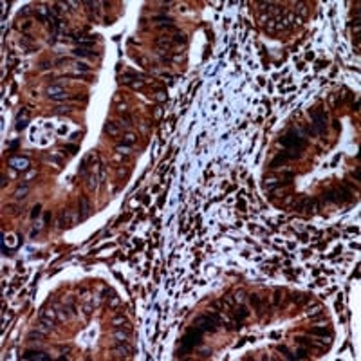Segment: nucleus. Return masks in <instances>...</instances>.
I'll list each match as a JSON object with an SVG mask.
<instances>
[{
    "label": "nucleus",
    "mask_w": 361,
    "mask_h": 361,
    "mask_svg": "<svg viewBox=\"0 0 361 361\" xmlns=\"http://www.w3.org/2000/svg\"><path fill=\"white\" fill-rule=\"evenodd\" d=\"M76 69H78V71H81V72H87V71H89V67H87L85 63H78V65H76Z\"/></svg>",
    "instance_id": "a211bd4d"
},
{
    "label": "nucleus",
    "mask_w": 361,
    "mask_h": 361,
    "mask_svg": "<svg viewBox=\"0 0 361 361\" xmlns=\"http://www.w3.org/2000/svg\"><path fill=\"white\" fill-rule=\"evenodd\" d=\"M79 204H81V215H79V218H87V217H89V201H87L85 197H81V199H79Z\"/></svg>",
    "instance_id": "1a4fd4ad"
},
{
    "label": "nucleus",
    "mask_w": 361,
    "mask_h": 361,
    "mask_svg": "<svg viewBox=\"0 0 361 361\" xmlns=\"http://www.w3.org/2000/svg\"><path fill=\"white\" fill-rule=\"evenodd\" d=\"M201 336H202V331L199 327H197V329H190V331L186 332V336L182 338V345H184L182 352H190L197 343H201Z\"/></svg>",
    "instance_id": "f03ea898"
},
{
    "label": "nucleus",
    "mask_w": 361,
    "mask_h": 361,
    "mask_svg": "<svg viewBox=\"0 0 361 361\" xmlns=\"http://www.w3.org/2000/svg\"><path fill=\"white\" fill-rule=\"evenodd\" d=\"M310 334H320V336H325V334H329V332H327V329H316V327H314V329H310Z\"/></svg>",
    "instance_id": "4468645a"
},
{
    "label": "nucleus",
    "mask_w": 361,
    "mask_h": 361,
    "mask_svg": "<svg viewBox=\"0 0 361 361\" xmlns=\"http://www.w3.org/2000/svg\"><path fill=\"white\" fill-rule=\"evenodd\" d=\"M27 191H29V188H27V186L18 188V190H16V193H14V197H16V199H24V197L27 195Z\"/></svg>",
    "instance_id": "9b49d317"
},
{
    "label": "nucleus",
    "mask_w": 361,
    "mask_h": 361,
    "mask_svg": "<svg viewBox=\"0 0 361 361\" xmlns=\"http://www.w3.org/2000/svg\"><path fill=\"white\" fill-rule=\"evenodd\" d=\"M74 54H78V56H87V58L94 56V52H89L87 47H78V49H74Z\"/></svg>",
    "instance_id": "9d476101"
},
{
    "label": "nucleus",
    "mask_w": 361,
    "mask_h": 361,
    "mask_svg": "<svg viewBox=\"0 0 361 361\" xmlns=\"http://www.w3.org/2000/svg\"><path fill=\"white\" fill-rule=\"evenodd\" d=\"M24 359H36V361H49V356L43 352H25L22 356Z\"/></svg>",
    "instance_id": "0eeeda50"
},
{
    "label": "nucleus",
    "mask_w": 361,
    "mask_h": 361,
    "mask_svg": "<svg viewBox=\"0 0 361 361\" xmlns=\"http://www.w3.org/2000/svg\"><path fill=\"white\" fill-rule=\"evenodd\" d=\"M116 338H117V341H127V334H121V332H116Z\"/></svg>",
    "instance_id": "f3484780"
},
{
    "label": "nucleus",
    "mask_w": 361,
    "mask_h": 361,
    "mask_svg": "<svg viewBox=\"0 0 361 361\" xmlns=\"http://www.w3.org/2000/svg\"><path fill=\"white\" fill-rule=\"evenodd\" d=\"M105 132L110 134V136H117V128H116L112 123H107V125H105Z\"/></svg>",
    "instance_id": "f8f14e48"
},
{
    "label": "nucleus",
    "mask_w": 361,
    "mask_h": 361,
    "mask_svg": "<svg viewBox=\"0 0 361 361\" xmlns=\"http://www.w3.org/2000/svg\"><path fill=\"white\" fill-rule=\"evenodd\" d=\"M123 321H125L123 318H116V320H114V323H116V325H117V323H123Z\"/></svg>",
    "instance_id": "412c9836"
},
{
    "label": "nucleus",
    "mask_w": 361,
    "mask_h": 361,
    "mask_svg": "<svg viewBox=\"0 0 361 361\" xmlns=\"http://www.w3.org/2000/svg\"><path fill=\"white\" fill-rule=\"evenodd\" d=\"M42 338H43L42 332H31V334H29V339H31V341H35V339H42Z\"/></svg>",
    "instance_id": "2eb2a0df"
},
{
    "label": "nucleus",
    "mask_w": 361,
    "mask_h": 361,
    "mask_svg": "<svg viewBox=\"0 0 361 361\" xmlns=\"http://www.w3.org/2000/svg\"><path fill=\"white\" fill-rule=\"evenodd\" d=\"M280 143L285 146V148H289V157H298L300 155V150H303V146H305V141H303L302 137L298 136V134H294V132H289L287 136H283L280 139Z\"/></svg>",
    "instance_id": "f257e3e1"
},
{
    "label": "nucleus",
    "mask_w": 361,
    "mask_h": 361,
    "mask_svg": "<svg viewBox=\"0 0 361 361\" xmlns=\"http://www.w3.org/2000/svg\"><path fill=\"white\" fill-rule=\"evenodd\" d=\"M195 325H199L201 331H215L217 320L215 318H209V316H199L195 320Z\"/></svg>",
    "instance_id": "7ed1b4c3"
},
{
    "label": "nucleus",
    "mask_w": 361,
    "mask_h": 361,
    "mask_svg": "<svg viewBox=\"0 0 361 361\" xmlns=\"http://www.w3.org/2000/svg\"><path fill=\"white\" fill-rule=\"evenodd\" d=\"M47 92H49V96L52 100H65L67 98V94H65V90L62 87H49Z\"/></svg>",
    "instance_id": "423d86ee"
},
{
    "label": "nucleus",
    "mask_w": 361,
    "mask_h": 361,
    "mask_svg": "<svg viewBox=\"0 0 361 361\" xmlns=\"http://www.w3.org/2000/svg\"><path fill=\"white\" fill-rule=\"evenodd\" d=\"M116 352H123L125 356H128L130 352H132V348H130L128 345H119V347H116Z\"/></svg>",
    "instance_id": "ddd939ff"
},
{
    "label": "nucleus",
    "mask_w": 361,
    "mask_h": 361,
    "mask_svg": "<svg viewBox=\"0 0 361 361\" xmlns=\"http://www.w3.org/2000/svg\"><path fill=\"white\" fill-rule=\"evenodd\" d=\"M9 166H13L16 170H25L29 166V161L25 157H13V159H9Z\"/></svg>",
    "instance_id": "39448f33"
},
{
    "label": "nucleus",
    "mask_w": 361,
    "mask_h": 361,
    "mask_svg": "<svg viewBox=\"0 0 361 361\" xmlns=\"http://www.w3.org/2000/svg\"><path fill=\"white\" fill-rule=\"evenodd\" d=\"M310 116H312V119H314V127H316L318 132H323L325 130V112L323 110H312L310 112Z\"/></svg>",
    "instance_id": "20e7f679"
},
{
    "label": "nucleus",
    "mask_w": 361,
    "mask_h": 361,
    "mask_svg": "<svg viewBox=\"0 0 361 361\" xmlns=\"http://www.w3.org/2000/svg\"><path fill=\"white\" fill-rule=\"evenodd\" d=\"M125 141H127V143H128V144H132V143H134V136H132V134H128V136H127V139H125Z\"/></svg>",
    "instance_id": "aec40b11"
},
{
    "label": "nucleus",
    "mask_w": 361,
    "mask_h": 361,
    "mask_svg": "<svg viewBox=\"0 0 361 361\" xmlns=\"http://www.w3.org/2000/svg\"><path fill=\"white\" fill-rule=\"evenodd\" d=\"M40 209H42L40 206H35V208H33V211H31V217H33V218H35V217H38V215H40Z\"/></svg>",
    "instance_id": "dca6fc26"
},
{
    "label": "nucleus",
    "mask_w": 361,
    "mask_h": 361,
    "mask_svg": "<svg viewBox=\"0 0 361 361\" xmlns=\"http://www.w3.org/2000/svg\"><path fill=\"white\" fill-rule=\"evenodd\" d=\"M67 148H69V150H71L72 154H76V152H78V146H76V144H69Z\"/></svg>",
    "instance_id": "6ab92c4d"
},
{
    "label": "nucleus",
    "mask_w": 361,
    "mask_h": 361,
    "mask_svg": "<svg viewBox=\"0 0 361 361\" xmlns=\"http://www.w3.org/2000/svg\"><path fill=\"white\" fill-rule=\"evenodd\" d=\"M27 121H29V114H27V110H24V116L20 114L16 117V130H24L27 127Z\"/></svg>",
    "instance_id": "6e6552de"
}]
</instances>
